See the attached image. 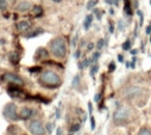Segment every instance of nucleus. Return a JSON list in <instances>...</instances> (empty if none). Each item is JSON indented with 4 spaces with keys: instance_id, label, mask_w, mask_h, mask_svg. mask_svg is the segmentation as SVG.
Listing matches in <instances>:
<instances>
[{
    "instance_id": "34",
    "label": "nucleus",
    "mask_w": 151,
    "mask_h": 135,
    "mask_svg": "<svg viewBox=\"0 0 151 135\" xmlns=\"http://www.w3.org/2000/svg\"><path fill=\"white\" fill-rule=\"evenodd\" d=\"M77 40H78V34H76L75 38H73V46L76 47V45H77Z\"/></svg>"
},
{
    "instance_id": "17",
    "label": "nucleus",
    "mask_w": 151,
    "mask_h": 135,
    "mask_svg": "<svg viewBox=\"0 0 151 135\" xmlns=\"http://www.w3.org/2000/svg\"><path fill=\"white\" fill-rule=\"evenodd\" d=\"M89 65H90V61H89V59H84L82 62L79 63V69H80V70H82V69H85L86 67H88Z\"/></svg>"
},
{
    "instance_id": "21",
    "label": "nucleus",
    "mask_w": 151,
    "mask_h": 135,
    "mask_svg": "<svg viewBox=\"0 0 151 135\" xmlns=\"http://www.w3.org/2000/svg\"><path fill=\"white\" fill-rule=\"evenodd\" d=\"M99 56H101V53L97 51V52H95V53H93V55H92V58H90L89 59V61H90V63H92V62H95V61L97 60V59L99 58Z\"/></svg>"
},
{
    "instance_id": "45",
    "label": "nucleus",
    "mask_w": 151,
    "mask_h": 135,
    "mask_svg": "<svg viewBox=\"0 0 151 135\" xmlns=\"http://www.w3.org/2000/svg\"><path fill=\"white\" fill-rule=\"evenodd\" d=\"M129 65H130L129 62H126V68H129Z\"/></svg>"
},
{
    "instance_id": "37",
    "label": "nucleus",
    "mask_w": 151,
    "mask_h": 135,
    "mask_svg": "<svg viewBox=\"0 0 151 135\" xmlns=\"http://www.w3.org/2000/svg\"><path fill=\"white\" fill-rule=\"evenodd\" d=\"M118 60H119V62H123V56L121 54L118 55Z\"/></svg>"
},
{
    "instance_id": "8",
    "label": "nucleus",
    "mask_w": 151,
    "mask_h": 135,
    "mask_svg": "<svg viewBox=\"0 0 151 135\" xmlns=\"http://www.w3.org/2000/svg\"><path fill=\"white\" fill-rule=\"evenodd\" d=\"M18 85H9V89H7V93H9V95L11 96V97L13 98H20V97H25V94L23 93V91L22 89H18Z\"/></svg>"
},
{
    "instance_id": "28",
    "label": "nucleus",
    "mask_w": 151,
    "mask_h": 135,
    "mask_svg": "<svg viewBox=\"0 0 151 135\" xmlns=\"http://www.w3.org/2000/svg\"><path fill=\"white\" fill-rule=\"evenodd\" d=\"M115 69H116L115 62H113V61H112V62L109 65V72H114V71H115Z\"/></svg>"
},
{
    "instance_id": "22",
    "label": "nucleus",
    "mask_w": 151,
    "mask_h": 135,
    "mask_svg": "<svg viewBox=\"0 0 151 135\" xmlns=\"http://www.w3.org/2000/svg\"><path fill=\"white\" fill-rule=\"evenodd\" d=\"M138 135H151V131L147 128H142L140 131H139Z\"/></svg>"
},
{
    "instance_id": "40",
    "label": "nucleus",
    "mask_w": 151,
    "mask_h": 135,
    "mask_svg": "<svg viewBox=\"0 0 151 135\" xmlns=\"http://www.w3.org/2000/svg\"><path fill=\"white\" fill-rule=\"evenodd\" d=\"M56 118H60V110H56Z\"/></svg>"
},
{
    "instance_id": "38",
    "label": "nucleus",
    "mask_w": 151,
    "mask_h": 135,
    "mask_svg": "<svg viewBox=\"0 0 151 135\" xmlns=\"http://www.w3.org/2000/svg\"><path fill=\"white\" fill-rule=\"evenodd\" d=\"M124 26H123V23H122V21H119V30H123Z\"/></svg>"
},
{
    "instance_id": "23",
    "label": "nucleus",
    "mask_w": 151,
    "mask_h": 135,
    "mask_svg": "<svg viewBox=\"0 0 151 135\" xmlns=\"http://www.w3.org/2000/svg\"><path fill=\"white\" fill-rule=\"evenodd\" d=\"M99 71V65H93L92 67L90 68V75L92 77H94L95 73Z\"/></svg>"
},
{
    "instance_id": "5",
    "label": "nucleus",
    "mask_w": 151,
    "mask_h": 135,
    "mask_svg": "<svg viewBox=\"0 0 151 135\" xmlns=\"http://www.w3.org/2000/svg\"><path fill=\"white\" fill-rule=\"evenodd\" d=\"M2 80L5 82L12 83V84L18 85V86H21L24 84V80L17 74H14V73H5L2 76Z\"/></svg>"
},
{
    "instance_id": "41",
    "label": "nucleus",
    "mask_w": 151,
    "mask_h": 135,
    "mask_svg": "<svg viewBox=\"0 0 151 135\" xmlns=\"http://www.w3.org/2000/svg\"><path fill=\"white\" fill-rule=\"evenodd\" d=\"M130 53H132V55H136L137 53H138V50H137V49H134V50H132V51H130Z\"/></svg>"
},
{
    "instance_id": "4",
    "label": "nucleus",
    "mask_w": 151,
    "mask_h": 135,
    "mask_svg": "<svg viewBox=\"0 0 151 135\" xmlns=\"http://www.w3.org/2000/svg\"><path fill=\"white\" fill-rule=\"evenodd\" d=\"M3 115L9 120H18L20 116H18L17 113V106L15 103L6 104L5 108L3 109Z\"/></svg>"
},
{
    "instance_id": "19",
    "label": "nucleus",
    "mask_w": 151,
    "mask_h": 135,
    "mask_svg": "<svg viewBox=\"0 0 151 135\" xmlns=\"http://www.w3.org/2000/svg\"><path fill=\"white\" fill-rule=\"evenodd\" d=\"M130 47H132V42H130L129 40L125 41V42L123 43V45H122V49H123V50H125V51L129 50Z\"/></svg>"
},
{
    "instance_id": "30",
    "label": "nucleus",
    "mask_w": 151,
    "mask_h": 135,
    "mask_svg": "<svg viewBox=\"0 0 151 135\" xmlns=\"http://www.w3.org/2000/svg\"><path fill=\"white\" fill-rule=\"evenodd\" d=\"M90 122H91V130H94L95 129V120L93 116L90 118Z\"/></svg>"
},
{
    "instance_id": "13",
    "label": "nucleus",
    "mask_w": 151,
    "mask_h": 135,
    "mask_svg": "<svg viewBox=\"0 0 151 135\" xmlns=\"http://www.w3.org/2000/svg\"><path fill=\"white\" fill-rule=\"evenodd\" d=\"M92 20H93V16L92 15H88L84 20V29L88 30L90 28L91 24H92Z\"/></svg>"
},
{
    "instance_id": "2",
    "label": "nucleus",
    "mask_w": 151,
    "mask_h": 135,
    "mask_svg": "<svg viewBox=\"0 0 151 135\" xmlns=\"http://www.w3.org/2000/svg\"><path fill=\"white\" fill-rule=\"evenodd\" d=\"M51 52L57 58H63L66 55V44L62 38H57L51 43Z\"/></svg>"
},
{
    "instance_id": "36",
    "label": "nucleus",
    "mask_w": 151,
    "mask_h": 135,
    "mask_svg": "<svg viewBox=\"0 0 151 135\" xmlns=\"http://www.w3.org/2000/svg\"><path fill=\"white\" fill-rule=\"evenodd\" d=\"M75 57H76V58H79V57H80V50H77V51H76Z\"/></svg>"
},
{
    "instance_id": "16",
    "label": "nucleus",
    "mask_w": 151,
    "mask_h": 135,
    "mask_svg": "<svg viewBox=\"0 0 151 135\" xmlns=\"http://www.w3.org/2000/svg\"><path fill=\"white\" fill-rule=\"evenodd\" d=\"M80 85V76L79 75H76L73 79V86L75 89H78V86Z\"/></svg>"
},
{
    "instance_id": "24",
    "label": "nucleus",
    "mask_w": 151,
    "mask_h": 135,
    "mask_svg": "<svg viewBox=\"0 0 151 135\" xmlns=\"http://www.w3.org/2000/svg\"><path fill=\"white\" fill-rule=\"evenodd\" d=\"M7 7V0H0V9L5 11Z\"/></svg>"
},
{
    "instance_id": "1",
    "label": "nucleus",
    "mask_w": 151,
    "mask_h": 135,
    "mask_svg": "<svg viewBox=\"0 0 151 135\" xmlns=\"http://www.w3.org/2000/svg\"><path fill=\"white\" fill-rule=\"evenodd\" d=\"M61 82H62V80H61L60 76L54 71L47 70L40 75V83H42V85L49 87V89H56V87L60 86Z\"/></svg>"
},
{
    "instance_id": "27",
    "label": "nucleus",
    "mask_w": 151,
    "mask_h": 135,
    "mask_svg": "<svg viewBox=\"0 0 151 135\" xmlns=\"http://www.w3.org/2000/svg\"><path fill=\"white\" fill-rule=\"evenodd\" d=\"M29 71L31 73H36V72H40L42 71V68L40 67H34V68H30Z\"/></svg>"
},
{
    "instance_id": "12",
    "label": "nucleus",
    "mask_w": 151,
    "mask_h": 135,
    "mask_svg": "<svg viewBox=\"0 0 151 135\" xmlns=\"http://www.w3.org/2000/svg\"><path fill=\"white\" fill-rule=\"evenodd\" d=\"M31 7H32V4L30 2H28V1H22V2H20L19 4H18L17 9L20 12H26L31 9Z\"/></svg>"
},
{
    "instance_id": "32",
    "label": "nucleus",
    "mask_w": 151,
    "mask_h": 135,
    "mask_svg": "<svg viewBox=\"0 0 151 135\" xmlns=\"http://www.w3.org/2000/svg\"><path fill=\"white\" fill-rule=\"evenodd\" d=\"M101 94H96V95L94 96V101L99 103V102L101 101Z\"/></svg>"
},
{
    "instance_id": "11",
    "label": "nucleus",
    "mask_w": 151,
    "mask_h": 135,
    "mask_svg": "<svg viewBox=\"0 0 151 135\" xmlns=\"http://www.w3.org/2000/svg\"><path fill=\"white\" fill-rule=\"evenodd\" d=\"M49 56V52L44 48H40L37 49L35 53V60H40V59H42V58H47Z\"/></svg>"
},
{
    "instance_id": "35",
    "label": "nucleus",
    "mask_w": 151,
    "mask_h": 135,
    "mask_svg": "<svg viewBox=\"0 0 151 135\" xmlns=\"http://www.w3.org/2000/svg\"><path fill=\"white\" fill-rule=\"evenodd\" d=\"M150 33H151V24L147 26L146 28V34H150Z\"/></svg>"
},
{
    "instance_id": "6",
    "label": "nucleus",
    "mask_w": 151,
    "mask_h": 135,
    "mask_svg": "<svg viewBox=\"0 0 151 135\" xmlns=\"http://www.w3.org/2000/svg\"><path fill=\"white\" fill-rule=\"evenodd\" d=\"M29 130L33 135H45L46 128L40 120H32L29 124Z\"/></svg>"
},
{
    "instance_id": "7",
    "label": "nucleus",
    "mask_w": 151,
    "mask_h": 135,
    "mask_svg": "<svg viewBox=\"0 0 151 135\" xmlns=\"http://www.w3.org/2000/svg\"><path fill=\"white\" fill-rule=\"evenodd\" d=\"M143 89H141V87L139 86H130L128 87V89H125V91H124V96H125L126 98H128V99H136V98H138L139 96L142 94Z\"/></svg>"
},
{
    "instance_id": "10",
    "label": "nucleus",
    "mask_w": 151,
    "mask_h": 135,
    "mask_svg": "<svg viewBox=\"0 0 151 135\" xmlns=\"http://www.w3.org/2000/svg\"><path fill=\"white\" fill-rule=\"evenodd\" d=\"M30 27H31V24H30L28 21H21L17 24V29L21 32L27 31V30L30 29Z\"/></svg>"
},
{
    "instance_id": "9",
    "label": "nucleus",
    "mask_w": 151,
    "mask_h": 135,
    "mask_svg": "<svg viewBox=\"0 0 151 135\" xmlns=\"http://www.w3.org/2000/svg\"><path fill=\"white\" fill-rule=\"evenodd\" d=\"M34 110L32 109V108H29V107H24L22 108L21 112H20V118H22V120H29V118H31L32 116L34 115Z\"/></svg>"
},
{
    "instance_id": "26",
    "label": "nucleus",
    "mask_w": 151,
    "mask_h": 135,
    "mask_svg": "<svg viewBox=\"0 0 151 135\" xmlns=\"http://www.w3.org/2000/svg\"><path fill=\"white\" fill-rule=\"evenodd\" d=\"M104 45H105V41H104L103 38H101V40H99V42H97V45H96L97 50H101V49L104 47Z\"/></svg>"
},
{
    "instance_id": "31",
    "label": "nucleus",
    "mask_w": 151,
    "mask_h": 135,
    "mask_svg": "<svg viewBox=\"0 0 151 135\" xmlns=\"http://www.w3.org/2000/svg\"><path fill=\"white\" fill-rule=\"evenodd\" d=\"M88 111H89V114L92 115L93 107H92V103H91V102H88Z\"/></svg>"
},
{
    "instance_id": "43",
    "label": "nucleus",
    "mask_w": 151,
    "mask_h": 135,
    "mask_svg": "<svg viewBox=\"0 0 151 135\" xmlns=\"http://www.w3.org/2000/svg\"><path fill=\"white\" fill-rule=\"evenodd\" d=\"M52 1H53V2H55V3H60L62 0H52Z\"/></svg>"
},
{
    "instance_id": "39",
    "label": "nucleus",
    "mask_w": 151,
    "mask_h": 135,
    "mask_svg": "<svg viewBox=\"0 0 151 135\" xmlns=\"http://www.w3.org/2000/svg\"><path fill=\"white\" fill-rule=\"evenodd\" d=\"M62 134V132H61V128H57V133L56 135H61Z\"/></svg>"
},
{
    "instance_id": "42",
    "label": "nucleus",
    "mask_w": 151,
    "mask_h": 135,
    "mask_svg": "<svg viewBox=\"0 0 151 135\" xmlns=\"http://www.w3.org/2000/svg\"><path fill=\"white\" fill-rule=\"evenodd\" d=\"M110 31H111V33H113V31H114V27H113V25L110 26Z\"/></svg>"
},
{
    "instance_id": "47",
    "label": "nucleus",
    "mask_w": 151,
    "mask_h": 135,
    "mask_svg": "<svg viewBox=\"0 0 151 135\" xmlns=\"http://www.w3.org/2000/svg\"><path fill=\"white\" fill-rule=\"evenodd\" d=\"M150 5H151V0H150Z\"/></svg>"
},
{
    "instance_id": "44",
    "label": "nucleus",
    "mask_w": 151,
    "mask_h": 135,
    "mask_svg": "<svg viewBox=\"0 0 151 135\" xmlns=\"http://www.w3.org/2000/svg\"><path fill=\"white\" fill-rule=\"evenodd\" d=\"M110 13H111L112 15H113V14H114V11H113V9H110Z\"/></svg>"
},
{
    "instance_id": "29",
    "label": "nucleus",
    "mask_w": 151,
    "mask_h": 135,
    "mask_svg": "<svg viewBox=\"0 0 151 135\" xmlns=\"http://www.w3.org/2000/svg\"><path fill=\"white\" fill-rule=\"evenodd\" d=\"M47 130H48V132L49 133H51L53 131V128H54V126H53V124H51V123H48V124H47Z\"/></svg>"
},
{
    "instance_id": "3",
    "label": "nucleus",
    "mask_w": 151,
    "mask_h": 135,
    "mask_svg": "<svg viewBox=\"0 0 151 135\" xmlns=\"http://www.w3.org/2000/svg\"><path fill=\"white\" fill-rule=\"evenodd\" d=\"M129 118V111L125 107H120L114 112L113 120L116 125H123Z\"/></svg>"
},
{
    "instance_id": "14",
    "label": "nucleus",
    "mask_w": 151,
    "mask_h": 135,
    "mask_svg": "<svg viewBox=\"0 0 151 135\" xmlns=\"http://www.w3.org/2000/svg\"><path fill=\"white\" fill-rule=\"evenodd\" d=\"M32 12H33V14H34L35 17H40V16L42 14V9L40 7H38V5H35V7H33Z\"/></svg>"
},
{
    "instance_id": "15",
    "label": "nucleus",
    "mask_w": 151,
    "mask_h": 135,
    "mask_svg": "<svg viewBox=\"0 0 151 135\" xmlns=\"http://www.w3.org/2000/svg\"><path fill=\"white\" fill-rule=\"evenodd\" d=\"M9 59H11V61L13 63H18L20 60V57L19 55L17 54V53H12L11 56H9Z\"/></svg>"
},
{
    "instance_id": "20",
    "label": "nucleus",
    "mask_w": 151,
    "mask_h": 135,
    "mask_svg": "<svg viewBox=\"0 0 151 135\" xmlns=\"http://www.w3.org/2000/svg\"><path fill=\"white\" fill-rule=\"evenodd\" d=\"M81 126L80 124H73L70 127V133H75V132H78L80 130Z\"/></svg>"
},
{
    "instance_id": "25",
    "label": "nucleus",
    "mask_w": 151,
    "mask_h": 135,
    "mask_svg": "<svg viewBox=\"0 0 151 135\" xmlns=\"http://www.w3.org/2000/svg\"><path fill=\"white\" fill-rule=\"evenodd\" d=\"M137 14L139 15V17H140V27L143 25V21H144V15H143V13L141 11H137Z\"/></svg>"
},
{
    "instance_id": "46",
    "label": "nucleus",
    "mask_w": 151,
    "mask_h": 135,
    "mask_svg": "<svg viewBox=\"0 0 151 135\" xmlns=\"http://www.w3.org/2000/svg\"><path fill=\"white\" fill-rule=\"evenodd\" d=\"M150 42H151V33H150Z\"/></svg>"
},
{
    "instance_id": "18",
    "label": "nucleus",
    "mask_w": 151,
    "mask_h": 135,
    "mask_svg": "<svg viewBox=\"0 0 151 135\" xmlns=\"http://www.w3.org/2000/svg\"><path fill=\"white\" fill-rule=\"evenodd\" d=\"M96 3H97V0H89L88 3H87V9H88V11L92 9L93 7L96 5Z\"/></svg>"
},
{
    "instance_id": "33",
    "label": "nucleus",
    "mask_w": 151,
    "mask_h": 135,
    "mask_svg": "<svg viewBox=\"0 0 151 135\" xmlns=\"http://www.w3.org/2000/svg\"><path fill=\"white\" fill-rule=\"evenodd\" d=\"M93 48H94V44H93V43H89L88 46H87V50H88V51H91Z\"/></svg>"
}]
</instances>
